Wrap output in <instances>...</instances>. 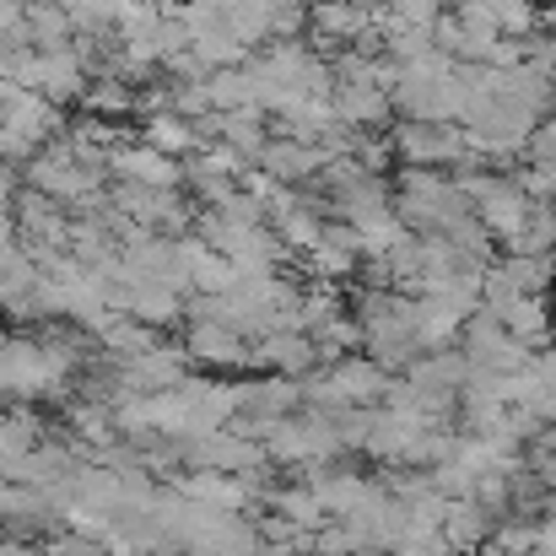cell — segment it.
<instances>
[{
  "label": "cell",
  "mask_w": 556,
  "mask_h": 556,
  "mask_svg": "<svg viewBox=\"0 0 556 556\" xmlns=\"http://www.w3.org/2000/svg\"><path fill=\"white\" fill-rule=\"evenodd\" d=\"M81 109H87L92 119H109V125H114V119H125V114L141 109V92H136L130 81H119V76H92Z\"/></svg>",
  "instance_id": "cell-16"
},
{
  "label": "cell",
  "mask_w": 556,
  "mask_h": 556,
  "mask_svg": "<svg viewBox=\"0 0 556 556\" xmlns=\"http://www.w3.org/2000/svg\"><path fill=\"white\" fill-rule=\"evenodd\" d=\"M303 5H308V11H319V5H336V0H303Z\"/></svg>",
  "instance_id": "cell-25"
},
{
  "label": "cell",
  "mask_w": 556,
  "mask_h": 556,
  "mask_svg": "<svg viewBox=\"0 0 556 556\" xmlns=\"http://www.w3.org/2000/svg\"><path fill=\"white\" fill-rule=\"evenodd\" d=\"M389 394V372L378 368L372 357H341L336 368L314 383V400L325 410H341V405H368V400H383Z\"/></svg>",
  "instance_id": "cell-3"
},
{
  "label": "cell",
  "mask_w": 556,
  "mask_h": 556,
  "mask_svg": "<svg viewBox=\"0 0 556 556\" xmlns=\"http://www.w3.org/2000/svg\"><path fill=\"white\" fill-rule=\"evenodd\" d=\"M389 147H394V163L400 168H432V174H443V168H470L476 163V152L465 147V130H454V125L400 119L389 130Z\"/></svg>",
  "instance_id": "cell-1"
},
{
  "label": "cell",
  "mask_w": 556,
  "mask_h": 556,
  "mask_svg": "<svg viewBox=\"0 0 556 556\" xmlns=\"http://www.w3.org/2000/svg\"><path fill=\"white\" fill-rule=\"evenodd\" d=\"M205 92H211V109H216V114L254 109V81H249V65H238V71H211V76H205Z\"/></svg>",
  "instance_id": "cell-18"
},
{
  "label": "cell",
  "mask_w": 556,
  "mask_h": 556,
  "mask_svg": "<svg viewBox=\"0 0 556 556\" xmlns=\"http://www.w3.org/2000/svg\"><path fill=\"white\" fill-rule=\"evenodd\" d=\"M16 227H22V222L5 211V216H0V254H11V243H16Z\"/></svg>",
  "instance_id": "cell-24"
},
{
  "label": "cell",
  "mask_w": 556,
  "mask_h": 556,
  "mask_svg": "<svg viewBox=\"0 0 556 556\" xmlns=\"http://www.w3.org/2000/svg\"><path fill=\"white\" fill-rule=\"evenodd\" d=\"M492 535V514L476 497H454L443 514V552H476Z\"/></svg>",
  "instance_id": "cell-10"
},
{
  "label": "cell",
  "mask_w": 556,
  "mask_h": 556,
  "mask_svg": "<svg viewBox=\"0 0 556 556\" xmlns=\"http://www.w3.org/2000/svg\"><path fill=\"white\" fill-rule=\"evenodd\" d=\"M314 357H319V346L303 336V330H281V336H265L260 346H254V357L249 363H265V368H276V372H303V368H314Z\"/></svg>",
  "instance_id": "cell-12"
},
{
  "label": "cell",
  "mask_w": 556,
  "mask_h": 556,
  "mask_svg": "<svg viewBox=\"0 0 556 556\" xmlns=\"http://www.w3.org/2000/svg\"><path fill=\"white\" fill-rule=\"evenodd\" d=\"M185 497L189 503H200V508H216V514L227 508V514H232V508L249 503V486L232 481V476H222V470H205V476H189L185 481Z\"/></svg>",
  "instance_id": "cell-17"
},
{
  "label": "cell",
  "mask_w": 556,
  "mask_h": 556,
  "mask_svg": "<svg viewBox=\"0 0 556 556\" xmlns=\"http://www.w3.org/2000/svg\"><path fill=\"white\" fill-rule=\"evenodd\" d=\"M308 27V5L303 0H276V38H303Z\"/></svg>",
  "instance_id": "cell-22"
},
{
  "label": "cell",
  "mask_w": 556,
  "mask_h": 556,
  "mask_svg": "<svg viewBox=\"0 0 556 556\" xmlns=\"http://www.w3.org/2000/svg\"><path fill=\"white\" fill-rule=\"evenodd\" d=\"M194 54H200V65H205V71H238V65H249V49H243L227 27H216V33L194 38Z\"/></svg>",
  "instance_id": "cell-20"
},
{
  "label": "cell",
  "mask_w": 556,
  "mask_h": 556,
  "mask_svg": "<svg viewBox=\"0 0 556 556\" xmlns=\"http://www.w3.org/2000/svg\"><path fill=\"white\" fill-rule=\"evenodd\" d=\"M459 357L470 363V378H514L519 368H530V346L519 336H508L492 314H476L465 325V352Z\"/></svg>",
  "instance_id": "cell-2"
},
{
  "label": "cell",
  "mask_w": 556,
  "mask_h": 556,
  "mask_svg": "<svg viewBox=\"0 0 556 556\" xmlns=\"http://www.w3.org/2000/svg\"><path fill=\"white\" fill-rule=\"evenodd\" d=\"M546 5H556V0H546Z\"/></svg>",
  "instance_id": "cell-27"
},
{
  "label": "cell",
  "mask_w": 556,
  "mask_h": 556,
  "mask_svg": "<svg viewBox=\"0 0 556 556\" xmlns=\"http://www.w3.org/2000/svg\"><path fill=\"white\" fill-rule=\"evenodd\" d=\"M308 22H314V33H319L325 43H336V49H352V43H363L368 33H378V11L363 5V0L319 5V11H308Z\"/></svg>",
  "instance_id": "cell-8"
},
{
  "label": "cell",
  "mask_w": 556,
  "mask_h": 556,
  "mask_svg": "<svg viewBox=\"0 0 556 556\" xmlns=\"http://www.w3.org/2000/svg\"><path fill=\"white\" fill-rule=\"evenodd\" d=\"M508 254H552L556 249V205H546V200H535V211H530V222L503 243Z\"/></svg>",
  "instance_id": "cell-19"
},
{
  "label": "cell",
  "mask_w": 556,
  "mask_h": 556,
  "mask_svg": "<svg viewBox=\"0 0 556 556\" xmlns=\"http://www.w3.org/2000/svg\"><path fill=\"white\" fill-rule=\"evenodd\" d=\"M497 33L514 43L541 33V0H497Z\"/></svg>",
  "instance_id": "cell-21"
},
{
  "label": "cell",
  "mask_w": 556,
  "mask_h": 556,
  "mask_svg": "<svg viewBox=\"0 0 556 556\" xmlns=\"http://www.w3.org/2000/svg\"><path fill=\"white\" fill-rule=\"evenodd\" d=\"M508 336H519L525 346H541L552 336V314H546V298H508L497 314H492Z\"/></svg>",
  "instance_id": "cell-15"
},
{
  "label": "cell",
  "mask_w": 556,
  "mask_h": 556,
  "mask_svg": "<svg viewBox=\"0 0 556 556\" xmlns=\"http://www.w3.org/2000/svg\"><path fill=\"white\" fill-rule=\"evenodd\" d=\"M352 556H383V552H378V546H363V552H352Z\"/></svg>",
  "instance_id": "cell-26"
},
{
  "label": "cell",
  "mask_w": 556,
  "mask_h": 556,
  "mask_svg": "<svg viewBox=\"0 0 556 556\" xmlns=\"http://www.w3.org/2000/svg\"><path fill=\"white\" fill-rule=\"evenodd\" d=\"M330 109H336V119H341L346 130H357V136H368V130L394 119V98H389L378 81H341L336 98H330Z\"/></svg>",
  "instance_id": "cell-5"
},
{
  "label": "cell",
  "mask_w": 556,
  "mask_h": 556,
  "mask_svg": "<svg viewBox=\"0 0 556 556\" xmlns=\"http://www.w3.org/2000/svg\"><path fill=\"white\" fill-rule=\"evenodd\" d=\"M325 152L319 147H308V141H292V136H270V147H265V157L254 163V168H265L276 185H298V179H314V174H325Z\"/></svg>",
  "instance_id": "cell-9"
},
{
  "label": "cell",
  "mask_w": 556,
  "mask_h": 556,
  "mask_svg": "<svg viewBox=\"0 0 556 556\" xmlns=\"http://www.w3.org/2000/svg\"><path fill=\"white\" fill-rule=\"evenodd\" d=\"M16 194H22V185H16V174H11V168L0 163V216H5V211H16Z\"/></svg>",
  "instance_id": "cell-23"
},
{
  "label": "cell",
  "mask_w": 556,
  "mask_h": 556,
  "mask_svg": "<svg viewBox=\"0 0 556 556\" xmlns=\"http://www.w3.org/2000/svg\"><path fill=\"white\" fill-rule=\"evenodd\" d=\"M530 211H535V200H530V189L514 185V179H497L492 185V194L476 205V222L497 238V243H508L525 222H530Z\"/></svg>",
  "instance_id": "cell-7"
},
{
  "label": "cell",
  "mask_w": 556,
  "mask_h": 556,
  "mask_svg": "<svg viewBox=\"0 0 556 556\" xmlns=\"http://www.w3.org/2000/svg\"><path fill=\"white\" fill-rule=\"evenodd\" d=\"M141 141H147V147H157L163 157H179V163H189V157L205 147V141H200V130H194L189 119H179L174 109H168V114H152V119H147V130H141Z\"/></svg>",
  "instance_id": "cell-14"
},
{
  "label": "cell",
  "mask_w": 556,
  "mask_h": 556,
  "mask_svg": "<svg viewBox=\"0 0 556 556\" xmlns=\"http://www.w3.org/2000/svg\"><path fill=\"white\" fill-rule=\"evenodd\" d=\"M109 168H114L125 185H147V189H179L189 179L179 157H163V152L147 147V141H125V147L109 157Z\"/></svg>",
  "instance_id": "cell-4"
},
{
  "label": "cell",
  "mask_w": 556,
  "mask_h": 556,
  "mask_svg": "<svg viewBox=\"0 0 556 556\" xmlns=\"http://www.w3.org/2000/svg\"><path fill=\"white\" fill-rule=\"evenodd\" d=\"M189 357H200V363H211V368H238V363H249V346H243L238 330L200 319V325L189 330Z\"/></svg>",
  "instance_id": "cell-11"
},
{
  "label": "cell",
  "mask_w": 556,
  "mask_h": 556,
  "mask_svg": "<svg viewBox=\"0 0 556 556\" xmlns=\"http://www.w3.org/2000/svg\"><path fill=\"white\" fill-rule=\"evenodd\" d=\"M0 125H11V130L27 136V141H54V136L71 130L65 114H60V103H49L43 92H22V87L0 103Z\"/></svg>",
  "instance_id": "cell-6"
},
{
  "label": "cell",
  "mask_w": 556,
  "mask_h": 556,
  "mask_svg": "<svg viewBox=\"0 0 556 556\" xmlns=\"http://www.w3.org/2000/svg\"><path fill=\"white\" fill-rule=\"evenodd\" d=\"M22 22H27V38H33V49H43V54H54V49L76 43L71 11H65L60 0H33V5L22 11Z\"/></svg>",
  "instance_id": "cell-13"
}]
</instances>
